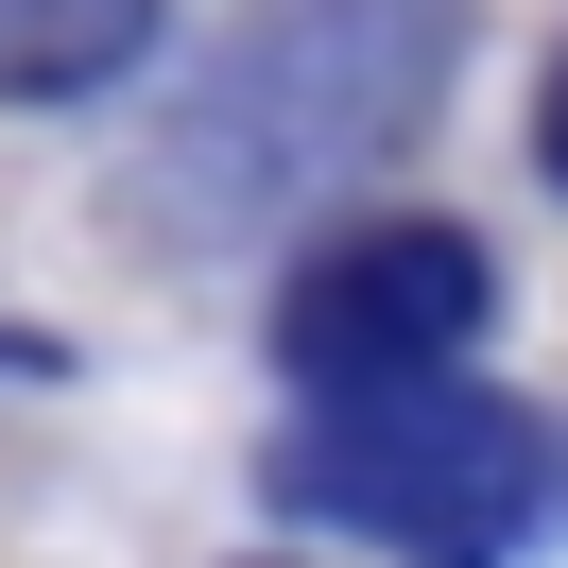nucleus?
<instances>
[{"label":"nucleus","instance_id":"f257e3e1","mask_svg":"<svg viewBox=\"0 0 568 568\" xmlns=\"http://www.w3.org/2000/svg\"><path fill=\"white\" fill-rule=\"evenodd\" d=\"M258 483H276L293 517H345V534H379V551H414V568H517L534 534L568 517V448H551V414L465 396V379L327 396V414L293 430Z\"/></svg>","mask_w":568,"mask_h":568},{"label":"nucleus","instance_id":"f03ea898","mask_svg":"<svg viewBox=\"0 0 568 568\" xmlns=\"http://www.w3.org/2000/svg\"><path fill=\"white\" fill-rule=\"evenodd\" d=\"M430 87V0H276L224 87L190 104V190L207 207H276V190L379 155V121Z\"/></svg>","mask_w":568,"mask_h":568},{"label":"nucleus","instance_id":"7ed1b4c3","mask_svg":"<svg viewBox=\"0 0 568 568\" xmlns=\"http://www.w3.org/2000/svg\"><path fill=\"white\" fill-rule=\"evenodd\" d=\"M483 311H499V276H483L465 224H362L276 293V362L311 396H414L483 345Z\"/></svg>","mask_w":568,"mask_h":568},{"label":"nucleus","instance_id":"20e7f679","mask_svg":"<svg viewBox=\"0 0 568 568\" xmlns=\"http://www.w3.org/2000/svg\"><path fill=\"white\" fill-rule=\"evenodd\" d=\"M155 52V0H0V104H87Z\"/></svg>","mask_w":568,"mask_h":568},{"label":"nucleus","instance_id":"39448f33","mask_svg":"<svg viewBox=\"0 0 568 568\" xmlns=\"http://www.w3.org/2000/svg\"><path fill=\"white\" fill-rule=\"evenodd\" d=\"M534 155H551V190H568V52H551V87H534Z\"/></svg>","mask_w":568,"mask_h":568}]
</instances>
